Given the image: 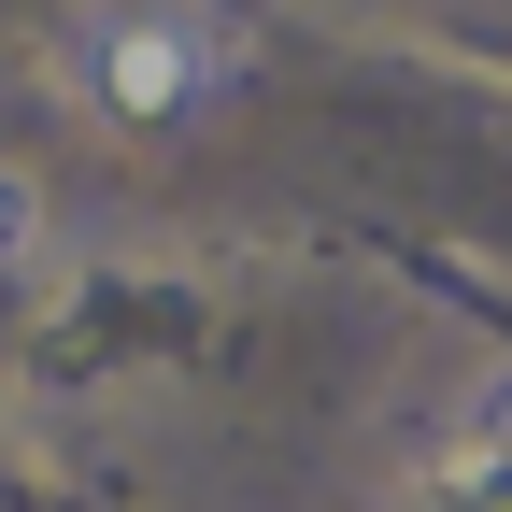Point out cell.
I'll list each match as a JSON object with an SVG mask.
<instances>
[{"mask_svg":"<svg viewBox=\"0 0 512 512\" xmlns=\"http://www.w3.org/2000/svg\"><path fill=\"white\" fill-rule=\"evenodd\" d=\"M72 72H86L114 114H185V100L228 72V29H200V15H100V29L72 43Z\"/></svg>","mask_w":512,"mask_h":512,"instance_id":"obj_1","label":"cell"},{"mask_svg":"<svg viewBox=\"0 0 512 512\" xmlns=\"http://www.w3.org/2000/svg\"><path fill=\"white\" fill-rule=\"evenodd\" d=\"M413 512H512V456H484V441H456L427 484H413Z\"/></svg>","mask_w":512,"mask_h":512,"instance_id":"obj_2","label":"cell"},{"mask_svg":"<svg viewBox=\"0 0 512 512\" xmlns=\"http://www.w3.org/2000/svg\"><path fill=\"white\" fill-rule=\"evenodd\" d=\"M29 228H43V185H29V171H0V256H29Z\"/></svg>","mask_w":512,"mask_h":512,"instance_id":"obj_3","label":"cell"},{"mask_svg":"<svg viewBox=\"0 0 512 512\" xmlns=\"http://www.w3.org/2000/svg\"><path fill=\"white\" fill-rule=\"evenodd\" d=\"M470 441H484V456H512V384H498V413H484V427H470Z\"/></svg>","mask_w":512,"mask_h":512,"instance_id":"obj_4","label":"cell"}]
</instances>
